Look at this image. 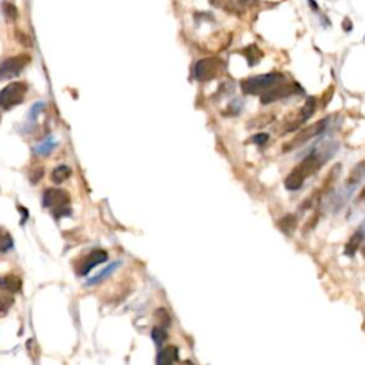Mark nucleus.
<instances>
[{"mask_svg":"<svg viewBox=\"0 0 365 365\" xmlns=\"http://www.w3.org/2000/svg\"><path fill=\"white\" fill-rule=\"evenodd\" d=\"M331 150L324 149L318 151V150H314L311 151L308 156L298 164L297 167L292 169V172L288 174V177L285 179L284 184L288 190H298L301 188V186L304 184L307 177H311L313 174L320 170L321 167L324 165V163L327 161L329 156H331Z\"/></svg>","mask_w":365,"mask_h":365,"instance_id":"f257e3e1","label":"nucleus"},{"mask_svg":"<svg viewBox=\"0 0 365 365\" xmlns=\"http://www.w3.org/2000/svg\"><path fill=\"white\" fill-rule=\"evenodd\" d=\"M43 206L46 209L50 210V213L54 218H61V217L72 214L70 195L64 190H59V188L46 190L45 194H43Z\"/></svg>","mask_w":365,"mask_h":365,"instance_id":"f03ea898","label":"nucleus"},{"mask_svg":"<svg viewBox=\"0 0 365 365\" xmlns=\"http://www.w3.org/2000/svg\"><path fill=\"white\" fill-rule=\"evenodd\" d=\"M284 79L285 77L281 73L255 76V77H250V79H246L244 82H241V89L246 94H262L273 86L284 82Z\"/></svg>","mask_w":365,"mask_h":365,"instance_id":"7ed1b4c3","label":"nucleus"},{"mask_svg":"<svg viewBox=\"0 0 365 365\" xmlns=\"http://www.w3.org/2000/svg\"><path fill=\"white\" fill-rule=\"evenodd\" d=\"M27 93V84L23 82H16L8 84L0 91V109L9 110L15 106L20 105Z\"/></svg>","mask_w":365,"mask_h":365,"instance_id":"20e7f679","label":"nucleus"},{"mask_svg":"<svg viewBox=\"0 0 365 365\" xmlns=\"http://www.w3.org/2000/svg\"><path fill=\"white\" fill-rule=\"evenodd\" d=\"M224 70V61L218 57L198 60L194 68V76L198 82H209Z\"/></svg>","mask_w":365,"mask_h":365,"instance_id":"39448f33","label":"nucleus"},{"mask_svg":"<svg viewBox=\"0 0 365 365\" xmlns=\"http://www.w3.org/2000/svg\"><path fill=\"white\" fill-rule=\"evenodd\" d=\"M29 63V54H19V56H13V57H9V59L0 61V82L19 76Z\"/></svg>","mask_w":365,"mask_h":365,"instance_id":"423d86ee","label":"nucleus"},{"mask_svg":"<svg viewBox=\"0 0 365 365\" xmlns=\"http://www.w3.org/2000/svg\"><path fill=\"white\" fill-rule=\"evenodd\" d=\"M327 124H328V119H322V120H318V121H315L314 124L311 126H307L306 128H303L300 133H298L292 140L287 143V144H284V151H290L292 149H297L300 146H303L304 143H307L308 140H311L313 137L315 136H318L320 133H322L325 128H327Z\"/></svg>","mask_w":365,"mask_h":365,"instance_id":"0eeeda50","label":"nucleus"},{"mask_svg":"<svg viewBox=\"0 0 365 365\" xmlns=\"http://www.w3.org/2000/svg\"><path fill=\"white\" fill-rule=\"evenodd\" d=\"M297 93H303V89L298 84L281 82L261 94V103L270 105V103H274L277 100H281L284 97L292 96V94H297Z\"/></svg>","mask_w":365,"mask_h":365,"instance_id":"6e6552de","label":"nucleus"},{"mask_svg":"<svg viewBox=\"0 0 365 365\" xmlns=\"http://www.w3.org/2000/svg\"><path fill=\"white\" fill-rule=\"evenodd\" d=\"M107 258H109V255H107L106 251H103V250H93L91 253L87 254V255L79 262V266H77L79 276H87L91 270L97 267L98 264L107 261Z\"/></svg>","mask_w":365,"mask_h":365,"instance_id":"1a4fd4ad","label":"nucleus"},{"mask_svg":"<svg viewBox=\"0 0 365 365\" xmlns=\"http://www.w3.org/2000/svg\"><path fill=\"white\" fill-rule=\"evenodd\" d=\"M214 6L221 8L230 13L241 15L246 9L253 8L257 0H210Z\"/></svg>","mask_w":365,"mask_h":365,"instance_id":"9d476101","label":"nucleus"},{"mask_svg":"<svg viewBox=\"0 0 365 365\" xmlns=\"http://www.w3.org/2000/svg\"><path fill=\"white\" fill-rule=\"evenodd\" d=\"M315 107H317V100H315V97H308V100H307V103L304 105V107L300 110L298 113V119L291 124V127L287 128V131H292V130H295V127H298V124H301V123H304L307 120L310 119L311 116L314 114L315 112Z\"/></svg>","mask_w":365,"mask_h":365,"instance_id":"9b49d317","label":"nucleus"},{"mask_svg":"<svg viewBox=\"0 0 365 365\" xmlns=\"http://www.w3.org/2000/svg\"><path fill=\"white\" fill-rule=\"evenodd\" d=\"M364 240H365V221L358 227V230L355 231V233L351 236V239L348 240V243H347V246H345V254H347V255H354L355 251L361 247V244H362Z\"/></svg>","mask_w":365,"mask_h":365,"instance_id":"f8f14e48","label":"nucleus"},{"mask_svg":"<svg viewBox=\"0 0 365 365\" xmlns=\"http://www.w3.org/2000/svg\"><path fill=\"white\" fill-rule=\"evenodd\" d=\"M22 288V280L13 274L0 277V290L5 292H17Z\"/></svg>","mask_w":365,"mask_h":365,"instance_id":"ddd939ff","label":"nucleus"},{"mask_svg":"<svg viewBox=\"0 0 365 365\" xmlns=\"http://www.w3.org/2000/svg\"><path fill=\"white\" fill-rule=\"evenodd\" d=\"M179 359V351L176 347L173 345H169L165 347L157 357V364L163 365V364H173Z\"/></svg>","mask_w":365,"mask_h":365,"instance_id":"4468645a","label":"nucleus"},{"mask_svg":"<svg viewBox=\"0 0 365 365\" xmlns=\"http://www.w3.org/2000/svg\"><path fill=\"white\" fill-rule=\"evenodd\" d=\"M364 179H365V163H359L350 174V177L347 180V184H345V186L352 190L354 187L358 186V184H359Z\"/></svg>","mask_w":365,"mask_h":365,"instance_id":"2eb2a0df","label":"nucleus"},{"mask_svg":"<svg viewBox=\"0 0 365 365\" xmlns=\"http://www.w3.org/2000/svg\"><path fill=\"white\" fill-rule=\"evenodd\" d=\"M278 228L285 233L287 236H291L297 228V217L292 214H287L278 221Z\"/></svg>","mask_w":365,"mask_h":365,"instance_id":"dca6fc26","label":"nucleus"},{"mask_svg":"<svg viewBox=\"0 0 365 365\" xmlns=\"http://www.w3.org/2000/svg\"><path fill=\"white\" fill-rule=\"evenodd\" d=\"M120 264H121V261H114V262H110V264H109V266H107V267H106V269L103 270V271H102L100 274H97L96 277L90 278L89 281H87V285H97L98 283L105 281L106 278L110 276L113 271H114V270L119 267Z\"/></svg>","mask_w":365,"mask_h":365,"instance_id":"f3484780","label":"nucleus"},{"mask_svg":"<svg viewBox=\"0 0 365 365\" xmlns=\"http://www.w3.org/2000/svg\"><path fill=\"white\" fill-rule=\"evenodd\" d=\"M243 54L246 56V59L250 66H255L261 60V57H262V52L258 49V46L257 45H250L248 47H246V49L243 50Z\"/></svg>","mask_w":365,"mask_h":365,"instance_id":"a211bd4d","label":"nucleus"},{"mask_svg":"<svg viewBox=\"0 0 365 365\" xmlns=\"http://www.w3.org/2000/svg\"><path fill=\"white\" fill-rule=\"evenodd\" d=\"M72 176V169L68 165H59L56 167L52 173V180L56 184H60L63 181H66Z\"/></svg>","mask_w":365,"mask_h":365,"instance_id":"6ab92c4d","label":"nucleus"},{"mask_svg":"<svg viewBox=\"0 0 365 365\" xmlns=\"http://www.w3.org/2000/svg\"><path fill=\"white\" fill-rule=\"evenodd\" d=\"M12 248H13V239L10 233L5 230L3 227H0V253H8Z\"/></svg>","mask_w":365,"mask_h":365,"instance_id":"aec40b11","label":"nucleus"},{"mask_svg":"<svg viewBox=\"0 0 365 365\" xmlns=\"http://www.w3.org/2000/svg\"><path fill=\"white\" fill-rule=\"evenodd\" d=\"M276 119L274 116H271V114H261L258 117H255L254 120H251L248 124V127H253V128H258V127H266L267 124H270L273 120Z\"/></svg>","mask_w":365,"mask_h":365,"instance_id":"412c9836","label":"nucleus"},{"mask_svg":"<svg viewBox=\"0 0 365 365\" xmlns=\"http://www.w3.org/2000/svg\"><path fill=\"white\" fill-rule=\"evenodd\" d=\"M151 338L156 343L157 347H161L163 343L167 340V333L164 331V327H156L151 331Z\"/></svg>","mask_w":365,"mask_h":365,"instance_id":"4be33fe9","label":"nucleus"},{"mask_svg":"<svg viewBox=\"0 0 365 365\" xmlns=\"http://www.w3.org/2000/svg\"><path fill=\"white\" fill-rule=\"evenodd\" d=\"M3 13L6 16V19H8L9 22H13L17 19V16H19V12H17V9H16L15 5H12V3H3Z\"/></svg>","mask_w":365,"mask_h":365,"instance_id":"5701e85b","label":"nucleus"},{"mask_svg":"<svg viewBox=\"0 0 365 365\" xmlns=\"http://www.w3.org/2000/svg\"><path fill=\"white\" fill-rule=\"evenodd\" d=\"M13 306V298L8 294H0V315H5Z\"/></svg>","mask_w":365,"mask_h":365,"instance_id":"b1692460","label":"nucleus"},{"mask_svg":"<svg viewBox=\"0 0 365 365\" xmlns=\"http://www.w3.org/2000/svg\"><path fill=\"white\" fill-rule=\"evenodd\" d=\"M54 146H56V142L50 137V139H47L43 144H40L39 147H36V153H38V154H42V156H43V154H49Z\"/></svg>","mask_w":365,"mask_h":365,"instance_id":"393cba45","label":"nucleus"},{"mask_svg":"<svg viewBox=\"0 0 365 365\" xmlns=\"http://www.w3.org/2000/svg\"><path fill=\"white\" fill-rule=\"evenodd\" d=\"M156 317L158 318V321H160L161 327H165V325H169V324H170V315H169V314H167V311H165V310H163V308L157 310Z\"/></svg>","mask_w":365,"mask_h":365,"instance_id":"a878e982","label":"nucleus"},{"mask_svg":"<svg viewBox=\"0 0 365 365\" xmlns=\"http://www.w3.org/2000/svg\"><path fill=\"white\" fill-rule=\"evenodd\" d=\"M16 38H17V40H19L22 45L26 46V47H31V40H30L29 36H27V35H24L23 31H20V30H16Z\"/></svg>","mask_w":365,"mask_h":365,"instance_id":"bb28decb","label":"nucleus"},{"mask_svg":"<svg viewBox=\"0 0 365 365\" xmlns=\"http://www.w3.org/2000/svg\"><path fill=\"white\" fill-rule=\"evenodd\" d=\"M43 107H45V103H43V102H39V103H36V105L31 107V110H30V117H31V120H35L38 117L39 113L42 112Z\"/></svg>","mask_w":365,"mask_h":365,"instance_id":"cd10ccee","label":"nucleus"},{"mask_svg":"<svg viewBox=\"0 0 365 365\" xmlns=\"http://www.w3.org/2000/svg\"><path fill=\"white\" fill-rule=\"evenodd\" d=\"M269 140V135H257L253 137V142L257 143V144H264V143Z\"/></svg>","mask_w":365,"mask_h":365,"instance_id":"c85d7f7f","label":"nucleus"},{"mask_svg":"<svg viewBox=\"0 0 365 365\" xmlns=\"http://www.w3.org/2000/svg\"><path fill=\"white\" fill-rule=\"evenodd\" d=\"M17 209H19V210H20V211H22V214H23L22 224H24V221H26V220H27V218H29V213H27V211H26V210L23 209V207H17Z\"/></svg>","mask_w":365,"mask_h":365,"instance_id":"c756f323","label":"nucleus"},{"mask_svg":"<svg viewBox=\"0 0 365 365\" xmlns=\"http://www.w3.org/2000/svg\"><path fill=\"white\" fill-rule=\"evenodd\" d=\"M343 26L345 27V30H347V31H350L351 27H352V24H351L350 19H345V20H344V23H343Z\"/></svg>","mask_w":365,"mask_h":365,"instance_id":"7c9ffc66","label":"nucleus"},{"mask_svg":"<svg viewBox=\"0 0 365 365\" xmlns=\"http://www.w3.org/2000/svg\"><path fill=\"white\" fill-rule=\"evenodd\" d=\"M308 3L311 5V9H313V10H318V5H317L315 0H308Z\"/></svg>","mask_w":365,"mask_h":365,"instance_id":"2f4dec72","label":"nucleus"},{"mask_svg":"<svg viewBox=\"0 0 365 365\" xmlns=\"http://www.w3.org/2000/svg\"><path fill=\"white\" fill-rule=\"evenodd\" d=\"M359 198H361V200H365V188L362 190V191H361V195H359Z\"/></svg>","mask_w":365,"mask_h":365,"instance_id":"473e14b6","label":"nucleus"}]
</instances>
